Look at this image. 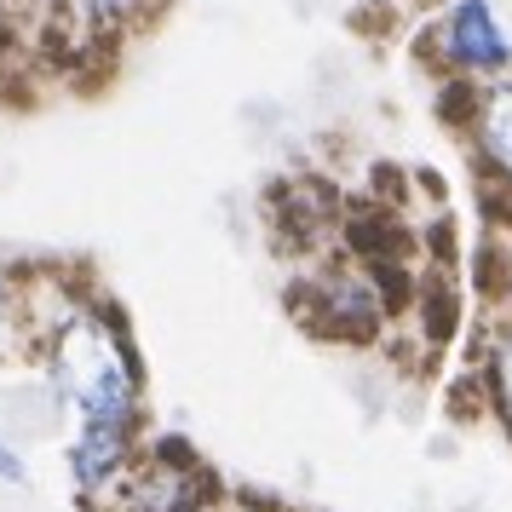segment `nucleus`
<instances>
[{"instance_id":"nucleus-8","label":"nucleus","mask_w":512,"mask_h":512,"mask_svg":"<svg viewBox=\"0 0 512 512\" xmlns=\"http://www.w3.org/2000/svg\"><path fill=\"white\" fill-rule=\"evenodd\" d=\"M12 47H18V29H12V24H6V18H0V58H6V52H12Z\"/></svg>"},{"instance_id":"nucleus-9","label":"nucleus","mask_w":512,"mask_h":512,"mask_svg":"<svg viewBox=\"0 0 512 512\" xmlns=\"http://www.w3.org/2000/svg\"><path fill=\"white\" fill-rule=\"evenodd\" d=\"M0 323H6V277H0Z\"/></svg>"},{"instance_id":"nucleus-3","label":"nucleus","mask_w":512,"mask_h":512,"mask_svg":"<svg viewBox=\"0 0 512 512\" xmlns=\"http://www.w3.org/2000/svg\"><path fill=\"white\" fill-rule=\"evenodd\" d=\"M478 190H484V208L501 213V225H512V75L484 81L472 121L461 127Z\"/></svg>"},{"instance_id":"nucleus-4","label":"nucleus","mask_w":512,"mask_h":512,"mask_svg":"<svg viewBox=\"0 0 512 512\" xmlns=\"http://www.w3.org/2000/svg\"><path fill=\"white\" fill-rule=\"evenodd\" d=\"M127 501H133V512H202L213 501L208 466L196 461L185 443H156L133 472Z\"/></svg>"},{"instance_id":"nucleus-1","label":"nucleus","mask_w":512,"mask_h":512,"mask_svg":"<svg viewBox=\"0 0 512 512\" xmlns=\"http://www.w3.org/2000/svg\"><path fill=\"white\" fill-rule=\"evenodd\" d=\"M47 374L81 420H139V351L104 305H70L52 323Z\"/></svg>"},{"instance_id":"nucleus-2","label":"nucleus","mask_w":512,"mask_h":512,"mask_svg":"<svg viewBox=\"0 0 512 512\" xmlns=\"http://www.w3.org/2000/svg\"><path fill=\"white\" fill-rule=\"evenodd\" d=\"M415 58L432 81H501L512 75V29L495 0H438L420 12Z\"/></svg>"},{"instance_id":"nucleus-6","label":"nucleus","mask_w":512,"mask_h":512,"mask_svg":"<svg viewBox=\"0 0 512 512\" xmlns=\"http://www.w3.org/2000/svg\"><path fill=\"white\" fill-rule=\"evenodd\" d=\"M478 386H484L489 415L501 420V426H507V438H512V311L489 328L484 357H478Z\"/></svg>"},{"instance_id":"nucleus-5","label":"nucleus","mask_w":512,"mask_h":512,"mask_svg":"<svg viewBox=\"0 0 512 512\" xmlns=\"http://www.w3.org/2000/svg\"><path fill=\"white\" fill-rule=\"evenodd\" d=\"M133 426L139 420H81V438L70 449V472L81 489H110L133 466Z\"/></svg>"},{"instance_id":"nucleus-10","label":"nucleus","mask_w":512,"mask_h":512,"mask_svg":"<svg viewBox=\"0 0 512 512\" xmlns=\"http://www.w3.org/2000/svg\"><path fill=\"white\" fill-rule=\"evenodd\" d=\"M507 288H512V248H507Z\"/></svg>"},{"instance_id":"nucleus-7","label":"nucleus","mask_w":512,"mask_h":512,"mask_svg":"<svg viewBox=\"0 0 512 512\" xmlns=\"http://www.w3.org/2000/svg\"><path fill=\"white\" fill-rule=\"evenodd\" d=\"M0 478H6V484H24V461H18V449H6V443H0Z\"/></svg>"}]
</instances>
